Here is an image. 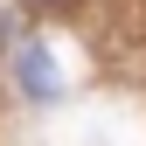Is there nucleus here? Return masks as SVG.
<instances>
[{"label": "nucleus", "mask_w": 146, "mask_h": 146, "mask_svg": "<svg viewBox=\"0 0 146 146\" xmlns=\"http://www.w3.org/2000/svg\"><path fill=\"white\" fill-rule=\"evenodd\" d=\"M28 7H63V0H28Z\"/></svg>", "instance_id": "f03ea898"}, {"label": "nucleus", "mask_w": 146, "mask_h": 146, "mask_svg": "<svg viewBox=\"0 0 146 146\" xmlns=\"http://www.w3.org/2000/svg\"><path fill=\"white\" fill-rule=\"evenodd\" d=\"M14 84H21L35 104H49V98L63 90V70H56V56H49L42 42H21V56H14Z\"/></svg>", "instance_id": "f257e3e1"}]
</instances>
